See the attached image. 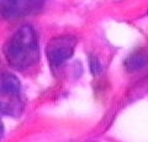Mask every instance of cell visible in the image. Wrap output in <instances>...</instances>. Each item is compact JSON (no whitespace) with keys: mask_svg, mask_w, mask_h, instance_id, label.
Listing matches in <instances>:
<instances>
[{"mask_svg":"<svg viewBox=\"0 0 148 142\" xmlns=\"http://www.w3.org/2000/svg\"><path fill=\"white\" fill-rule=\"evenodd\" d=\"M8 63L17 71L34 67L40 59V46L36 30L31 25H24L8 40L4 46Z\"/></svg>","mask_w":148,"mask_h":142,"instance_id":"obj_1","label":"cell"},{"mask_svg":"<svg viewBox=\"0 0 148 142\" xmlns=\"http://www.w3.org/2000/svg\"><path fill=\"white\" fill-rule=\"evenodd\" d=\"M25 108L21 83L9 72H0V114L20 116Z\"/></svg>","mask_w":148,"mask_h":142,"instance_id":"obj_2","label":"cell"},{"mask_svg":"<svg viewBox=\"0 0 148 142\" xmlns=\"http://www.w3.org/2000/svg\"><path fill=\"white\" fill-rule=\"evenodd\" d=\"M148 62V57L145 52L142 51H137L135 53H132L131 56H128L126 59L125 66L130 72H135V71H140L143 67H146Z\"/></svg>","mask_w":148,"mask_h":142,"instance_id":"obj_4","label":"cell"},{"mask_svg":"<svg viewBox=\"0 0 148 142\" xmlns=\"http://www.w3.org/2000/svg\"><path fill=\"white\" fill-rule=\"evenodd\" d=\"M17 0H0V15L5 17H15Z\"/></svg>","mask_w":148,"mask_h":142,"instance_id":"obj_5","label":"cell"},{"mask_svg":"<svg viewBox=\"0 0 148 142\" xmlns=\"http://www.w3.org/2000/svg\"><path fill=\"white\" fill-rule=\"evenodd\" d=\"M77 41L73 36H56L47 43V58L52 68L64 64L73 56Z\"/></svg>","mask_w":148,"mask_h":142,"instance_id":"obj_3","label":"cell"},{"mask_svg":"<svg viewBox=\"0 0 148 142\" xmlns=\"http://www.w3.org/2000/svg\"><path fill=\"white\" fill-rule=\"evenodd\" d=\"M3 132H4V127H3V122H1V120H0V137H1Z\"/></svg>","mask_w":148,"mask_h":142,"instance_id":"obj_6","label":"cell"}]
</instances>
